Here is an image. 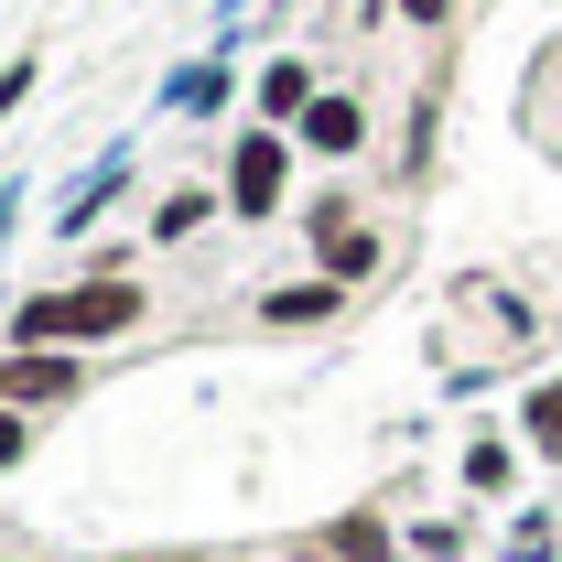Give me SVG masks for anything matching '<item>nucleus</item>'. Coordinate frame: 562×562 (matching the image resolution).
<instances>
[{"mask_svg":"<svg viewBox=\"0 0 562 562\" xmlns=\"http://www.w3.org/2000/svg\"><path fill=\"white\" fill-rule=\"evenodd\" d=\"M140 325V281H66V292H33L11 314V347H55V336H131Z\"/></svg>","mask_w":562,"mask_h":562,"instance_id":"obj_1","label":"nucleus"},{"mask_svg":"<svg viewBox=\"0 0 562 562\" xmlns=\"http://www.w3.org/2000/svg\"><path fill=\"white\" fill-rule=\"evenodd\" d=\"M281 173H292V140H281V131H249V140H238V162H227V206H238V216H271L281 206Z\"/></svg>","mask_w":562,"mask_h":562,"instance_id":"obj_2","label":"nucleus"},{"mask_svg":"<svg viewBox=\"0 0 562 562\" xmlns=\"http://www.w3.org/2000/svg\"><path fill=\"white\" fill-rule=\"evenodd\" d=\"M44 401H76V357L11 347V357H0V412H44Z\"/></svg>","mask_w":562,"mask_h":562,"instance_id":"obj_3","label":"nucleus"},{"mask_svg":"<svg viewBox=\"0 0 562 562\" xmlns=\"http://www.w3.org/2000/svg\"><path fill=\"white\" fill-rule=\"evenodd\" d=\"M303 140H314V151H357V140H368V109H357V98H314V109H303Z\"/></svg>","mask_w":562,"mask_h":562,"instance_id":"obj_4","label":"nucleus"},{"mask_svg":"<svg viewBox=\"0 0 562 562\" xmlns=\"http://www.w3.org/2000/svg\"><path fill=\"white\" fill-rule=\"evenodd\" d=\"M325 562H390V530H379V508H347V519L325 530Z\"/></svg>","mask_w":562,"mask_h":562,"instance_id":"obj_5","label":"nucleus"},{"mask_svg":"<svg viewBox=\"0 0 562 562\" xmlns=\"http://www.w3.org/2000/svg\"><path fill=\"white\" fill-rule=\"evenodd\" d=\"M303 109H314V76H303V66H271V76H260V120H271V131H281V120H303Z\"/></svg>","mask_w":562,"mask_h":562,"instance_id":"obj_6","label":"nucleus"},{"mask_svg":"<svg viewBox=\"0 0 562 562\" xmlns=\"http://www.w3.org/2000/svg\"><path fill=\"white\" fill-rule=\"evenodd\" d=\"M519 432H530L541 454H562V379H552V390H530V401H519Z\"/></svg>","mask_w":562,"mask_h":562,"instance_id":"obj_7","label":"nucleus"},{"mask_svg":"<svg viewBox=\"0 0 562 562\" xmlns=\"http://www.w3.org/2000/svg\"><path fill=\"white\" fill-rule=\"evenodd\" d=\"M336 292H347V281H303V292H271V325H314V314H336Z\"/></svg>","mask_w":562,"mask_h":562,"instance_id":"obj_8","label":"nucleus"},{"mask_svg":"<svg viewBox=\"0 0 562 562\" xmlns=\"http://www.w3.org/2000/svg\"><path fill=\"white\" fill-rule=\"evenodd\" d=\"M22 454H33V422H22V412H0V465H22Z\"/></svg>","mask_w":562,"mask_h":562,"instance_id":"obj_9","label":"nucleus"},{"mask_svg":"<svg viewBox=\"0 0 562 562\" xmlns=\"http://www.w3.org/2000/svg\"><path fill=\"white\" fill-rule=\"evenodd\" d=\"M401 11H412V22H454V0H401Z\"/></svg>","mask_w":562,"mask_h":562,"instance_id":"obj_10","label":"nucleus"}]
</instances>
